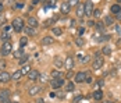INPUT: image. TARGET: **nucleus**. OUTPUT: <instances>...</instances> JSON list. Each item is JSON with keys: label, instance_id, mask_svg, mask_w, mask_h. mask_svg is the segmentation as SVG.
Here are the masks:
<instances>
[{"label": "nucleus", "instance_id": "f3484780", "mask_svg": "<svg viewBox=\"0 0 121 103\" xmlns=\"http://www.w3.org/2000/svg\"><path fill=\"white\" fill-rule=\"evenodd\" d=\"M93 99H95L96 102H99V100L103 99V92H102V89H96V91L93 92Z\"/></svg>", "mask_w": 121, "mask_h": 103}, {"label": "nucleus", "instance_id": "6e6552de", "mask_svg": "<svg viewBox=\"0 0 121 103\" xmlns=\"http://www.w3.org/2000/svg\"><path fill=\"white\" fill-rule=\"evenodd\" d=\"M85 14L86 15H92L93 14V3H92V0H88L85 3Z\"/></svg>", "mask_w": 121, "mask_h": 103}, {"label": "nucleus", "instance_id": "e433bc0d", "mask_svg": "<svg viewBox=\"0 0 121 103\" xmlns=\"http://www.w3.org/2000/svg\"><path fill=\"white\" fill-rule=\"evenodd\" d=\"M56 96H57V98H60V99H63V98L65 96V93H64V92H59V93H56Z\"/></svg>", "mask_w": 121, "mask_h": 103}, {"label": "nucleus", "instance_id": "7c9ffc66", "mask_svg": "<svg viewBox=\"0 0 121 103\" xmlns=\"http://www.w3.org/2000/svg\"><path fill=\"white\" fill-rule=\"evenodd\" d=\"M52 77H53V78H57V77H63V75H61L57 70H53V71H52Z\"/></svg>", "mask_w": 121, "mask_h": 103}, {"label": "nucleus", "instance_id": "20e7f679", "mask_svg": "<svg viewBox=\"0 0 121 103\" xmlns=\"http://www.w3.org/2000/svg\"><path fill=\"white\" fill-rule=\"evenodd\" d=\"M50 84H52L53 89H59V88H61L64 85V80H63V77H57V78H53Z\"/></svg>", "mask_w": 121, "mask_h": 103}, {"label": "nucleus", "instance_id": "a878e982", "mask_svg": "<svg viewBox=\"0 0 121 103\" xmlns=\"http://www.w3.org/2000/svg\"><path fill=\"white\" fill-rule=\"evenodd\" d=\"M28 43V38L26 36H21V39H20V47H25Z\"/></svg>", "mask_w": 121, "mask_h": 103}, {"label": "nucleus", "instance_id": "f704fd0d", "mask_svg": "<svg viewBox=\"0 0 121 103\" xmlns=\"http://www.w3.org/2000/svg\"><path fill=\"white\" fill-rule=\"evenodd\" d=\"M84 39H82V38H78V39H77V46H84Z\"/></svg>", "mask_w": 121, "mask_h": 103}, {"label": "nucleus", "instance_id": "0eeeda50", "mask_svg": "<svg viewBox=\"0 0 121 103\" xmlns=\"http://www.w3.org/2000/svg\"><path fill=\"white\" fill-rule=\"evenodd\" d=\"M85 78H86V72H84V71H79V72H77V74H75L74 81H75L77 84H81V82H85Z\"/></svg>", "mask_w": 121, "mask_h": 103}, {"label": "nucleus", "instance_id": "79ce46f5", "mask_svg": "<svg viewBox=\"0 0 121 103\" xmlns=\"http://www.w3.org/2000/svg\"><path fill=\"white\" fill-rule=\"evenodd\" d=\"M88 25H89V27H93V25H95V22L91 20V21H88Z\"/></svg>", "mask_w": 121, "mask_h": 103}, {"label": "nucleus", "instance_id": "58836bf2", "mask_svg": "<svg viewBox=\"0 0 121 103\" xmlns=\"http://www.w3.org/2000/svg\"><path fill=\"white\" fill-rule=\"evenodd\" d=\"M10 29H11V27H10V25H6V27H4V29H3V31H6V32H9V31H10Z\"/></svg>", "mask_w": 121, "mask_h": 103}, {"label": "nucleus", "instance_id": "a19ab883", "mask_svg": "<svg viewBox=\"0 0 121 103\" xmlns=\"http://www.w3.org/2000/svg\"><path fill=\"white\" fill-rule=\"evenodd\" d=\"M84 31H85L84 28H79V29H78V32H79V34H78V35H79V36H81V35L84 34Z\"/></svg>", "mask_w": 121, "mask_h": 103}, {"label": "nucleus", "instance_id": "2eb2a0df", "mask_svg": "<svg viewBox=\"0 0 121 103\" xmlns=\"http://www.w3.org/2000/svg\"><path fill=\"white\" fill-rule=\"evenodd\" d=\"M64 86H65V89H64L65 92H74V89H75V85H74V82H71V81L64 82Z\"/></svg>", "mask_w": 121, "mask_h": 103}, {"label": "nucleus", "instance_id": "c756f323", "mask_svg": "<svg viewBox=\"0 0 121 103\" xmlns=\"http://www.w3.org/2000/svg\"><path fill=\"white\" fill-rule=\"evenodd\" d=\"M21 56H22V47H20L17 52H14V57L15 58H20Z\"/></svg>", "mask_w": 121, "mask_h": 103}, {"label": "nucleus", "instance_id": "7ed1b4c3", "mask_svg": "<svg viewBox=\"0 0 121 103\" xmlns=\"http://www.w3.org/2000/svg\"><path fill=\"white\" fill-rule=\"evenodd\" d=\"M103 67V57L100 56V53H97L96 54V58L93 60V63H92V68L97 71V70H100Z\"/></svg>", "mask_w": 121, "mask_h": 103}, {"label": "nucleus", "instance_id": "bb28decb", "mask_svg": "<svg viewBox=\"0 0 121 103\" xmlns=\"http://www.w3.org/2000/svg\"><path fill=\"white\" fill-rule=\"evenodd\" d=\"M28 58H29V56H28V54H22L21 57L18 58V63H20V64H25V63L28 61Z\"/></svg>", "mask_w": 121, "mask_h": 103}, {"label": "nucleus", "instance_id": "8fccbe9b", "mask_svg": "<svg viewBox=\"0 0 121 103\" xmlns=\"http://www.w3.org/2000/svg\"><path fill=\"white\" fill-rule=\"evenodd\" d=\"M11 103H18V102H11Z\"/></svg>", "mask_w": 121, "mask_h": 103}, {"label": "nucleus", "instance_id": "9d476101", "mask_svg": "<svg viewBox=\"0 0 121 103\" xmlns=\"http://www.w3.org/2000/svg\"><path fill=\"white\" fill-rule=\"evenodd\" d=\"M39 71H36V70H31L29 72H28V78H29V81H38L39 80Z\"/></svg>", "mask_w": 121, "mask_h": 103}, {"label": "nucleus", "instance_id": "f257e3e1", "mask_svg": "<svg viewBox=\"0 0 121 103\" xmlns=\"http://www.w3.org/2000/svg\"><path fill=\"white\" fill-rule=\"evenodd\" d=\"M13 52V45L10 40H6L3 45H1V47H0V53H1V56H10V53Z\"/></svg>", "mask_w": 121, "mask_h": 103}, {"label": "nucleus", "instance_id": "dca6fc26", "mask_svg": "<svg viewBox=\"0 0 121 103\" xmlns=\"http://www.w3.org/2000/svg\"><path fill=\"white\" fill-rule=\"evenodd\" d=\"M24 32L28 35V36H34V35L36 34L35 28H34V27H29V25H28V27H24Z\"/></svg>", "mask_w": 121, "mask_h": 103}, {"label": "nucleus", "instance_id": "37998d69", "mask_svg": "<svg viewBox=\"0 0 121 103\" xmlns=\"http://www.w3.org/2000/svg\"><path fill=\"white\" fill-rule=\"evenodd\" d=\"M35 102H36V103H45V100H43V99H36Z\"/></svg>", "mask_w": 121, "mask_h": 103}, {"label": "nucleus", "instance_id": "4468645a", "mask_svg": "<svg viewBox=\"0 0 121 103\" xmlns=\"http://www.w3.org/2000/svg\"><path fill=\"white\" fill-rule=\"evenodd\" d=\"M54 67L56 68H64V60L60 56H57V57L54 58Z\"/></svg>", "mask_w": 121, "mask_h": 103}, {"label": "nucleus", "instance_id": "2f4dec72", "mask_svg": "<svg viewBox=\"0 0 121 103\" xmlns=\"http://www.w3.org/2000/svg\"><path fill=\"white\" fill-rule=\"evenodd\" d=\"M6 66H7L6 60H4V58H0V70H4L6 68Z\"/></svg>", "mask_w": 121, "mask_h": 103}, {"label": "nucleus", "instance_id": "09e8293b", "mask_svg": "<svg viewBox=\"0 0 121 103\" xmlns=\"http://www.w3.org/2000/svg\"><path fill=\"white\" fill-rule=\"evenodd\" d=\"M118 4H121V0H118Z\"/></svg>", "mask_w": 121, "mask_h": 103}, {"label": "nucleus", "instance_id": "6ab92c4d", "mask_svg": "<svg viewBox=\"0 0 121 103\" xmlns=\"http://www.w3.org/2000/svg\"><path fill=\"white\" fill-rule=\"evenodd\" d=\"M28 25H29V27L36 28L38 25H39V22H38V20L35 18V17H29V18H28Z\"/></svg>", "mask_w": 121, "mask_h": 103}, {"label": "nucleus", "instance_id": "ea45409f", "mask_svg": "<svg viewBox=\"0 0 121 103\" xmlns=\"http://www.w3.org/2000/svg\"><path fill=\"white\" fill-rule=\"evenodd\" d=\"M15 7H17V9H22V7H24V3H18Z\"/></svg>", "mask_w": 121, "mask_h": 103}, {"label": "nucleus", "instance_id": "a18cd8bd", "mask_svg": "<svg viewBox=\"0 0 121 103\" xmlns=\"http://www.w3.org/2000/svg\"><path fill=\"white\" fill-rule=\"evenodd\" d=\"M117 18H118V20H121V11L118 13V14H117Z\"/></svg>", "mask_w": 121, "mask_h": 103}, {"label": "nucleus", "instance_id": "a211bd4d", "mask_svg": "<svg viewBox=\"0 0 121 103\" xmlns=\"http://www.w3.org/2000/svg\"><path fill=\"white\" fill-rule=\"evenodd\" d=\"M85 14V4H78L77 7V17H84Z\"/></svg>", "mask_w": 121, "mask_h": 103}, {"label": "nucleus", "instance_id": "c85d7f7f", "mask_svg": "<svg viewBox=\"0 0 121 103\" xmlns=\"http://www.w3.org/2000/svg\"><path fill=\"white\" fill-rule=\"evenodd\" d=\"M114 24V20L111 17H106L104 18V25H113Z\"/></svg>", "mask_w": 121, "mask_h": 103}, {"label": "nucleus", "instance_id": "b1692460", "mask_svg": "<svg viewBox=\"0 0 121 103\" xmlns=\"http://www.w3.org/2000/svg\"><path fill=\"white\" fill-rule=\"evenodd\" d=\"M95 28L97 29V32H103L104 31V22H100L99 21L97 24H95Z\"/></svg>", "mask_w": 121, "mask_h": 103}, {"label": "nucleus", "instance_id": "c03bdc74", "mask_svg": "<svg viewBox=\"0 0 121 103\" xmlns=\"http://www.w3.org/2000/svg\"><path fill=\"white\" fill-rule=\"evenodd\" d=\"M78 1H79V0H71V4H77Z\"/></svg>", "mask_w": 121, "mask_h": 103}, {"label": "nucleus", "instance_id": "de8ad7c7", "mask_svg": "<svg viewBox=\"0 0 121 103\" xmlns=\"http://www.w3.org/2000/svg\"><path fill=\"white\" fill-rule=\"evenodd\" d=\"M103 103H114V102H111V100H104Z\"/></svg>", "mask_w": 121, "mask_h": 103}, {"label": "nucleus", "instance_id": "423d86ee", "mask_svg": "<svg viewBox=\"0 0 121 103\" xmlns=\"http://www.w3.org/2000/svg\"><path fill=\"white\" fill-rule=\"evenodd\" d=\"M10 80H13L10 72H7V71H1L0 72V84H7Z\"/></svg>", "mask_w": 121, "mask_h": 103}, {"label": "nucleus", "instance_id": "ddd939ff", "mask_svg": "<svg viewBox=\"0 0 121 103\" xmlns=\"http://www.w3.org/2000/svg\"><path fill=\"white\" fill-rule=\"evenodd\" d=\"M53 42H54V39H53L52 36H45V38H42V40H40V43L43 46H50V45H53Z\"/></svg>", "mask_w": 121, "mask_h": 103}, {"label": "nucleus", "instance_id": "393cba45", "mask_svg": "<svg viewBox=\"0 0 121 103\" xmlns=\"http://www.w3.org/2000/svg\"><path fill=\"white\" fill-rule=\"evenodd\" d=\"M102 53H103L104 56H110V54H111V47H110L109 45H106L104 47H103V50H102Z\"/></svg>", "mask_w": 121, "mask_h": 103}, {"label": "nucleus", "instance_id": "f03ea898", "mask_svg": "<svg viewBox=\"0 0 121 103\" xmlns=\"http://www.w3.org/2000/svg\"><path fill=\"white\" fill-rule=\"evenodd\" d=\"M13 28L15 32H21L24 31V21L21 18H14L13 20Z\"/></svg>", "mask_w": 121, "mask_h": 103}, {"label": "nucleus", "instance_id": "c9c22d12", "mask_svg": "<svg viewBox=\"0 0 121 103\" xmlns=\"http://www.w3.org/2000/svg\"><path fill=\"white\" fill-rule=\"evenodd\" d=\"M53 21H56V17H54V18H50V20H48V21L45 22V25L48 27V25H50V24H53Z\"/></svg>", "mask_w": 121, "mask_h": 103}, {"label": "nucleus", "instance_id": "49530a36", "mask_svg": "<svg viewBox=\"0 0 121 103\" xmlns=\"http://www.w3.org/2000/svg\"><path fill=\"white\" fill-rule=\"evenodd\" d=\"M1 13H3V6L0 4V14H1Z\"/></svg>", "mask_w": 121, "mask_h": 103}, {"label": "nucleus", "instance_id": "9b49d317", "mask_svg": "<svg viewBox=\"0 0 121 103\" xmlns=\"http://www.w3.org/2000/svg\"><path fill=\"white\" fill-rule=\"evenodd\" d=\"M40 91H42V86H39V85H34V86L29 88L28 93H29L31 96H35V95H38V93H40Z\"/></svg>", "mask_w": 121, "mask_h": 103}, {"label": "nucleus", "instance_id": "f8f14e48", "mask_svg": "<svg viewBox=\"0 0 121 103\" xmlns=\"http://www.w3.org/2000/svg\"><path fill=\"white\" fill-rule=\"evenodd\" d=\"M60 10H61L63 14H68V13L71 11V3H65V1H64V3L61 4Z\"/></svg>", "mask_w": 121, "mask_h": 103}, {"label": "nucleus", "instance_id": "4c0bfd02", "mask_svg": "<svg viewBox=\"0 0 121 103\" xmlns=\"http://www.w3.org/2000/svg\"><path fill=\"white\" fill-rule=\"evenodd\" d=\"M81 99H82V96H77V98L74 99V103H79L81 102Z\"/></svg>", "mask_w": 121, "mask_h": 103}, {"label": "nucleus", "instance_id": "72a5a7b5", "mask_svg": "<svg viewBox=\"0 0 121 103\" xmlns=\"http://www.w3.org/2000/svg\"><path fill=\"white\" fill-rule=\"evenodd\" d=\"M100 14H102V10H99V9L93 10V15H95L96 18H99V17H100Z\"/></svg>", "mask_w": 121, "mask_h": 103}, {"label": "nucleus", "instance_id": "412c9836", "mask_svg": "<svg viewBox=\"0 0 121 103\" xmlns=\"http://www.w3.org/2000/svg\"><path fill=\"white\" fill-rule=\"evenodd\" d=\"M22 75H24V74H22V71H21V70H18V71H15V72L11 75V78L14 81H18V80H21V77H22Z\"/></svg>", "mask_w": 121, "mask_h": 103}, {"label": "nucleus", "instance_id": "473e14b6", "mask_svg": "<svg viewBox=\"0 0 121 103\" xmlns=\"http://www.w3.org/2000/svg\"><path fill=\"white\" fill-rule=\"evenodd\" d=\"M93 81V77L91 75V74H86V78H85V82H88V84H91Z\"/></svg>", "mask_w": 121, "mask_h": 103}, {"label": "nucleus", "instance_id": "4be33fe9", "mask_svg": "<svg viewBox=\"0 0 121 103\" xmlns=\"http://www.w3.org/2000/svg\"><path fill=\"white\" fill-rule=\"evenodd\" d=\"M52 34H54V36H61L63 35V29L59 27H53L52 28Z\"/></svg>", "mask_w": 121, "mask_h": 103}, {"label": "nucleus", "instance_id": "cd10ccee", "mask_svg": "<svg viewBox=\"0 0 121 103\" xmlns=\"http://www.w3.org/2000/svg\"><path fill=\"white\" fill-rule=\"evenodd\" d=\"M21 71H22V74H28V72H29V71H31V66H29V64H24V66H22V68H21Z\"/></svg>", "mask_w": 121, "mask_h": 103}, {"label": "nucleus", "instance_id": "5701e85b", "mask_svg": "<svg viewBox=\"0 0 121 103\" xmlns=\"http://www.w3.org/2000/svg\"><path fill=\"white\" fill-rule=\"evenodd\" d=\"M10 38H11V35L9 34V32H6V31H3L1 35H0V39L4 40V42H6V40H10Z\"/></svg>", "mask_w": 121, "mask_h": 103}, {"label": "nucleus", "instance_id": "39448f33", "mask_svg": "<svg viewBox=\"0 0 121 103\" xmlns=\"http://www.w3.org/2000/svg\"><path fill=\"white\" fill-rule=\"evenodd\" d=\"M73 67H74V57L73 56H67L65 60H64V68L70 71V70H73Z\"/></svg>", "mask_w": 121, "mask_h": 103}, {"label": "nucleus", "instance_id": "aec40b11", "mask_svg": "<svg viewBox=\"0 0 121 103\" xmlns=\"http://www.w3.org/2000/svg\"><path fill=\"white\" fill-rule=\"evenodd\" d=\"M110 11L113 13V14H116V15H117V14L121 11V6H120V4H113V6L110 7Z\"/></svg>", "mask_w": 121, "mask_h": 103}, {"label": "nucleus", "instance_id": "1a4fd4ad", "mask_svg": "<svg viewBox=\"0 0 121 103\" xmlns=\"http://www.w3.org/2000/svg\"><path fill=\"white\" fill-rule=\"evenodd\" d=\"M11 96V92L10 89H1L0 92V102H4V100H9Z\"/></svg>", "mask_w": 121, "mask_h": 103}]
</instances>
